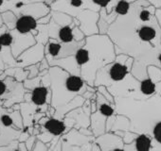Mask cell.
Wrapping results in <instances>:
<instances>
[{
    "instance_id": "cell-1",
    "label": "cell",
    "mask_w": 161,
    "mask_h": 151,
    "mask_svg": "<svg viewBox=\"0 0 161 151\" xmlns=\"http://www.w3.org/2000/svg\"><path fill=\"white\" fill-rule=\"evenodd\" d=\"M155 10L146 0H137L131 4L126 14L117 17L106 33L117 55L134 59L132 75L139 81L148 79L149 65L158 66L161 54V29Z\"/></svg>"
},
{
    "instance_id": "cell-2",
    "label": "cell",
    "mask_w": 161,
    "mask_h": 151,
    "mask_svg": "<svg viewBox=\"0 0 161 151\" xmlns=\"http://www.w3.org/2000/svg\"><path fill=\"white\" fill-rule=\"evenodd\" d=\"M88 62L80 68V77L90 87H94L98 71L113 62L117 57L115 45L107 34H95L86 38Z\"/></svg>"
},
{
    "instance_id": "cell-3",
    "label": "cell",
    "mask_w": 161,
    "mask_h": 151,
    "mask_svg": "<svg viewBox=\"0 0 161 151\" xmlns=\"http://www.w3.org/2000/svg\"><path fill=\"white\" fill-rule=\"evenodd\" d=\"M48 72L52 80L51 105L55 112L66 106L76 96H83L87 90L96 91V88L87 85L80 76L71 75L58 66H51Z\"/></svg>"
},
{
    "instance_id": "cell-4",
    "label": "cell",
    "mask_w": 161,
    "mask_h": 151,
    "mask_svg": "<svg viewBox=\"0 0 161 151\" xmlns=\"http://www.w3.org/2000/svg\"><path fill=\"white\" fill-rule=\"evenodd\" d=\"M134 59L124 55H117L115 60L101 68L95 79L94 87L105 86L106 88L121 83L132 76Z\"/></svg>"
},
{
    "instance_id": "cell-5",
    "label": "cell",
    "mask_w": 161,
    "mask_h": 151,
    "mask_svg": "<svg viewBox=\"0 0 161 151\" xmlns=\"http://www.w3.org/2000/svg\"><path fill=\"white\" fill-rule=\"evenodd\" d=\"M116 113L115 105L111 104L97 92V111L91 113L89 127L95 138L106 133L107 119Z\"/></svg>"
},
{
    "instance_id": "cell-6",
    "label": "cell",
    "mask_w": 161,
    "mask_h": 151,
    "mask_svg": "<svg viewBox=\"0 0 161 151\" xmlns=\"http://www.w3.org/2000/svg\"><path fill=\"white\" fill-rule=\"evenodd\" d=\"M95 139L94 136H86L72 128L61 137L62 151H91Z\"/></svg>"
},
{
    "instance_id": "cell-7",
    "label": "cell",
    "mask_w": 161,
    "mask_h": 151,
    "mask_svg": "<svg viewBox=\"0 0 161 151\" xmlns=\"http://www.w3.org/2000/svg\"><path fill=\"white\" fill-rule=\"evenodd\" d=\"M85 43L86 40L80 42H72L69 44H63L55 39H49L47 43L45 51L48 62L54 60H59L74 55L80 47H82L85 44Z\"/></svg>"
},
{
    "instance_id": "cell-8",
    "label": "cell",
    "mask_w": 161,
    "mask_h": 151,
    "mask_svg": "<svg viewBox=\"0 0 161 151\" xmlns=\"http://www.w3.org/2000/svg\"><path fill=\"white\" fill-rule=\"evenodd\" d=\"M95 143L102 151H125L124 143L121 137L114 132H106L95 139Z\"/></svg>"
},
{
    "instance_id": "cell-9",
    "label": "cell",
    "mask_w": 161,
    "mask_h": 151,
    "mask_svg": "<svg viewBox=\"0 0 161 151\" xmlns=\"http://www.w3.org/2000/svg\"><path fill=\"white\" fill-rule=\"evenodd\" d=\"M40 124L43 126L47 132L54 137V139H60L63 135L70 130L64 119H59L54 116L41 119Z\"/></svg>"
},
{
    "instance_id": "cell-10",
    "label": "cell",
    "mask_w": 161,
    "mask_h": 151,
    "mask_svg": "<svg viewBox=\"0 0 161 151\" xmlns=\"http://www.w3.org/2000/svg\"><path fill=\"white\" fill-rule=\"evenodd\" d=\"M124 149L125 151H161V147L147 134H137L132 143L124 145Z\"/></svg>"
},
{
    "instance_id": "cell-11",
    "label": "cell",
    "mask_w": 161,
    "mask_h": 151,
    "mask_svg": "<svg viewBox=\"0 0 161 151\" xmlns=\"http://www.w3.org/2000/svg\"><path fill=\"white\" fill-rule=\"evenodd\" d=\"M37 20L31 15H21L15 22V29L19 34L25 35L32 30L37 29Z\"/></svg>"
},
{
    "instance_id": "cell-12",
    "label": "cell",
    "mask_w": 161,
    "mask_h": 151,
    "mask_svg": "<svg viewBox=\"0 0 161 151\" xmlns=\"http://www.w3.org/2000/svg\"><path fill=\"white\" fill-rule=\"evenodd\" d=\"M49 91L46 86H37L35 87L31 94V102L38 107H42L47 104L48 100Z\"/></svg>"
},
{
    "instance_id": "cell-13",
    "label": "cell",
    "mask_w": 161,
    "mask_h": 151,
    "mask_svg": "<svg viewBox=\"0 0 161 151\" xmlns=\"http://www.w3.org/2000/svg\"><path fill=\"white\" fill-rule=\"evenodd\" d=\"M130 130V120L128 117L122 114H116L114 123L110 132L116 131H129Z\"/></svg>"
},
{
    "instance_id": "cell-14",
    "label": "cell",
    "mask_w": 161,
    "mask_h": 151,
    "mask_svg": "<svg viewBox=\"0 0 161 151\" xmlns=\"http://www.w3.org/2000/svg\"><path fill=\"white\" fill-rule=\"evenodd\" d=\"M140 93L144 100L156 95L155 84L148 78L140 81Z\"/></svg>"
},
{
    "instance_id": "cell-15",
    "label": "cell",
    "mask_w": 161,
    "mask_h": 151,
    "mask_svg": "<svg viewBox=\"0 0 161 151\" xmlns=\"http://www.w3.org/2000/svg\"><path fill=\"white\" fill-rule=\"evenodd\" d=\"M51 16H52V20L59 25L60 27H65V26H70L73 24L74 22V18L71 17L70 15L64 13H60V12H51Z\"/></svg>"
},
{
    "instance_id": "cell-16",
    "label": "cell",
    "mask_w": 161,
    "mask_h": 151,
    "mask_svg": "<svg viewBox=\"0 0 161 151\" xmlns=\"http://www.w3.org/2000/svg\"><path fill=\"white\" fill-rule=\"evenodd\" d=\"M94 4L101 8L100 16H106L110 14L114 9L115 0H92Z\"/></svg>"
},
{
    "instance_id": "cell-17",
    "label": "cell",
    "mask_w": 161,
    "mask_h": 151,
    "mask_svg": "<svg viewBox=\"0 0 161 151\" xmlns=\"http://www.w3.org/2000/svg\"><path fill=\"white\" fill-rule=\"evenodd\" d=\"M148 78L154 83H158L161 81V69L155 65H149L147 67Z\"/></svg>"
},
{
    "instance_id": "cell-18",
    "label": "cell",
    "mask_w": 161,
    "mask_h": 151,
    "mask_svg": "<svg viewBox=\"0 0 161 151\" xmlns=\"http://www.w3.org/2000/svg\"><path fill=\"white\" fill-rule=\"evenodd\" d=\"M96 89H97V92L100 93L107 101H109L111 104L115 105V97L110 94V92L108 91V89L105 86H99Z\"/></svg>"
},
{
    "instance_id": "cell-19",
    "label": "cell",
    "mask_w": 161,
    "mask_h": 151,
    "mask_svg": "<svg viewBox=\"0 0 161 151\" xmlns=\"http://www.w3.org/2000/svg\"><path fill=\"white\" fill-rule=\"evenodd\" d=\"M0 41L3 47H8L14 43V36L10 32H4L0 35Z\"/></svg>"
},
{
    "instance_id": "cell-20",
    "label": "cell",
    "mask_w": 161,
    "mask_h": 151,
    "mask_svg": "<svg viewBox=\"0 0 161 151\" xmlns=\"http://www.w3.org/2000/svg\"><path fill=\"white\" fill-rule=\"evenodd\" d=\"M0 124H1L4 128H11L14 126V120L9 114H2L0 116Z\"/></svg>"
},
{
    "instance_id": "cell-21",
    "label": "cell",
    "mask_w": 161,
    "mask_h": 151,
    "mask_svg": "<svg viewBox=\"0 0 161 151\" xmlns=\"http://www.w3.org/2000/svg\"><path fill=\"white\" fill-rule=\"evenodd\" d=\"M32 151H47V145L43 142L38 141L36 143V144L34 145Z\"/></svg>"
},
{
    "instance_id": "cell-22",
    "label": "cell",
    "mask_w": 161,
    "mask_h": 151,
    "mask_svg": "<svg viewBox=\"0 0 161 151\" xmlns=\"http://www.w3.org/2000/svg\"><path fill=\"white\" fill-rule=\"evenodd\" d=\"M34 141H35V137H33V136L30 137L26 141L25 143H26V146H27V148H28L29 151H31L33 149V147H34Z\"/></svg>"
},
{
    "instance_id": "cell-23",
    "label": "cell",
    "mask_w": 161,
    "mask_h": 151,
    "mask_svg": "<svg viewBox=\"0 0 161 151\" xmlns=\"http://www.w3.org/2000/svg\"><path fill=\"white\" fill-rule=\"evenodd\" d=\"M155 9H161V0H146Z\"/></svg>"
},
{
    "instance_id": "cell-24",
    "label": "cell",
    "mask_w": 161,
    "mask_h": 151,
    "mask_svg": "<svg viewBox=\"0 0 161 151\" xmlns=\"http://www.w3.org/2000/svg\"><path fill=\"white\" fill-rule=\"evenodd\" d=\"M7 91V85L3 81H0V96H3Z\"/></svg>"
},
{
    "instance_id": "cell-25",
    "label": "cell",
    "mask_w": 161,
    "mask_h": 151,
    "mask_svg": "<svg viewBox=\"0 0 161 151\" xmlns=\"http://www.w3.org/2000/svg\"><path fill=\"white\" fill-rule=\"evenodd\" d=\"M155 16H156V19L158 21V24H159V27H160V29H161V9H156L155 10Z\"/></svg>"
},
{
    "instance_id": "cell-26",
    "label": "cell",
    "mask_w": 161,
    "mask_h": 151,
    "mask_svg": "<svg viewBox=\"0 0 161 151\" xmlns=\"http://www.w3.org/2000/svg\"><path fill=\"white\" fill-rule=\"evenodd\" d=\"M155 90H156V94L161 97V81L155 84Z\"/></svg>"
},
{
    "instance_id": "cell-27",
    "label": "cell",
    "mask_w": 161,
    "mask_h": 151,
    "mask_svg": "<svg viewBox=\"0 0 161 151\" xmlns=\"http://www.w3.org/2000/svg\"><path fill=\"white\" fill-rule=\"evenodd\" d=\"M91 151H102L101 150V148H100V146L94 142L93 143V144H92V149H91Z\"/></svg>"
},
{
    "instance_id": "cell-28",
    "label": "cell",
    "mask_w": 161,
    "mask_h": 151,
    "mask_svg": "<svg viewBox=\"0 0 161 151\" xmlns=\"http://www.w3.org/2000/svg\"><path fill=\"white\" fill-rule=\"evenodd\" d=\"M120 0H115L114 1V8H115V6L118 4V2H119ZM126 1H128V2H130V3H134V2H136V1H137V0H126Z\"/></svg>"
},
{
    "instance_id": "cell-29",
    "label": "cell",
    "mask_w": 161,
    "mask_h": 151,
    "mask_svg": "<svg viewBox=\"0 0 161 151\" xmlns=\"http://www.w3.org/2000/svg\"><path fill=\"white\" fill-rule=\"evenodd\" d=\"M158 67L161 69V54L158 56Z\"/></svg>"
},
{
    "instance_id": "cell-30",
    "label": "cell",
    "mask_w": 161,
    "mask_h": 151,
    "mask_svg": "<svg viewBox=\"0 0 161 151\" xmlns=\"http://www.w3.org/2000/svg\"><path fill=\"white\" fill-rule=\"evenodd\" d=\"M4 1H5V0H0V7H2V6H3Z\"/></svg>"
},
{
    "instance_id": "cell-31",
    "label": "cell",
    "mask_w": 161,
    "mask_h": 151,
    "mask_svg": "<svg viewBox=\"0 0 161 151\" xmlns=\"http://www.w3.org/2000/svg\"><path fill=\"white\" fill-rule=\"evenodd\" d=\"M2 48H3V45H2V44H1V41H0V52L2 51Z\"/></svg>"
},
{
    "instance_id": "cell-32",
    "label": "cell",
    "mask_w": 161,
    "mask_h": 151,
    "mask_svg": "<svg viewBox=\"0 0 161 151\" xmlns=\"http://www.w3.org/2000/svg\"><path fill=\"white\" fill-rule=\"evenodd\" d=\"M5 1H8L9 2V1H11V0H5Z\"/></svg>"
}]
</instances>
